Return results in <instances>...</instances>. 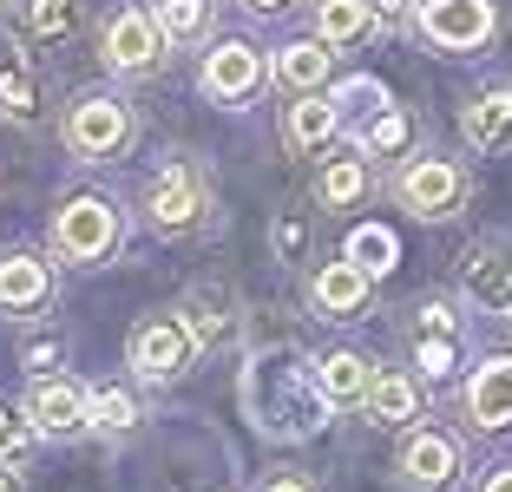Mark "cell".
<instances>
[{
  "label": "cell",
  "mask_w": 512,
  "mask_h": 492,
  "mask_svg": "<svg viewBox=\"0 0 512 492\" xmlns=\"http://www.w3.org/2000/svg\"><path fill=\"white\" fill-rule=\"evenodd\" d=\"M467 414H473V427H512V355H499V361H486L480 374H473V388H467Z\"/></svg>",
  "instance_id": "9"
},
{
  "label": "cell",
  "mask_w": 512,
  "mask_h": 492,
  "mask_svg": "<svg viewBox=\"0 0 512 492\" xmlns=\"http://www.w3.org/2000/svg\"><path fill=\"white\" fill-rule=\"evenodd\" d=\"M486 492H512V466H499V473L486 479Z\"/></svg>",
  "instance_id": "33"
},
{
  "label": "cell",
  "mask_w": 512,
  "mask_h": 492,
  "mask_svg": "<svg viewBox=\"0 0 512 492\" xmlns=\"http://www.w3.org/2000/svg\"><path fill=\"white\" fill-rule=\"evenodd\" d=\"M165 40H204L211 33V0H158Z\"/></svg>",
  "instance_id": "23"
},
{
  "label": "cell",
  "mask_w": 512,
  "mask_h": 492,
  "mask_svg": "<svg viewBox=\"0 0 512 492\" xmlns=\"http://www.w3.org/2000/svg\"><path fill=\"white\" fill-rule=\"evenodd\" d=\"M316 381H322V394H329V401H368V388H375V368H368L362 355H329Z\"/></svg>",
  "instance_id": "19"
},
{
  "label": "cell",
  "mask_w": 512,
  "mask_h": 492,
  "mask_svg": "<svg viewBox=\"0 0 512 492\" xmlns=\"http://www.w3.org/2000/svg\"><path fill=\"white\" fill-rule=\"evenodd\" d=\"M256 86H263V53L256 46L230 40L204 60V92H217V99H250Z\"/></svg>",
  "instance_id": "8"
},
{
  "label": "cell",
  "mask_w": 512,
  "mask_h": 492,
  "mask_svg": "<svg viewBox=\"0 0 512 492\" xmlns=\"http://www.w3.org/2000/svg\"><path fill=\"white\" fill-rule=\"evenodd\" d=\"M125 138H132V112H125L119 99H99V92H86V99L66 112V145H73L79 158H112Z\"/></svg>",
  "instance_id": "5"
},
{
  "label": "cell",
  "mask_w": 512,
  "mask_h": 492,
  "mask_svg": "<svg viewBox=\"0 0 512 492\" xmlns=\"http://www.w3.org/2000/svg\"><path fill=\"white\" fill-rule=\"evenodd\" d=\"M276 243H283V250L296 256V250H302V224H283V230H276Z\"/></svg>",
  "instance_id": "30"
},
{
  "label": "cell",
  "mask_w": 512,
  "mask_h": 492,
  "mask_svg": "<svg viewBox=\"0 0 512 492\" xmlns=\"http://www.w3.org/2000/svg\"><path fill=\"white\" fill-rule=\"evenodd\" d=\"M467 138H473V151L512 145V92H486V99L467 105Z\"/></svg>",
  "instance_id": "15"
},
{
  "label": "cell",
  "mask_w": 512,
  "mask_h": 492,
  "mask_svg": "<svg viewBox=\"0 0 512 492\" xmlns=\"http://www.w3.org/2000/svg\"><path fill=\"white\" fill-rule=\"evenodd\" d=\"M335 125H342V112H335V99H302L296 112H289V145H329Z\"/></svg>",
  "instance_id": "21"
},
{
  "label": "cell",
  "mask_w": 512,
  "mask_h": 492,
  "mask_svg": "<svg viewBox=\"0 0 512 492\" xmlns=\"http://www.w3.org/2000/svg\"><path fill=\"white\" fill-rule=\"evenodd\" d=\"M394 197L414 217H453V210L467 204V171L453 158H407L401 178H394Z\"/></svg>",
  "instance_id": "1"
},
{
  "label": "cell",
  "mask_w": 512,
  "mask_h": 492,
  "mask_svg": "<svg viewBox=\"0 0 512 492\" xmlns=\"http://www.w3.org/2000/svg\"><path fill=\"white\" fill-rule=\"evenodd\" d=\"M375 14H381V20H401V14H407V0H375Z\"/></svg>",
  "instance_id": "31"
},
{
  "label": "cell",
  "mask_w": 512,
  "mask_h": 492,
  "mask_svg": "<svg viewBox=\"0 0 512 492\" xmlns=\"http://www.w3.org/2000/svg\"><path fill=\"white\" fill-rule=\"evenodd\" d=\"M460 283H467V296L480 302V309L506 315L512 309V243L506 237H486L467 250V269H460Z\"/></svg>",
  "instance_id": "7"
},
{
  "label": "cell",
  "mask_w": 512,
  "mask_h": 492,
  "mask_svg": "<svg viewBox=\"0 0 512 492\" xmlns=\"http://www.w3.org/2000/svg\"><path fill=\"white\" fill-rule=\"evenodd\" d=\"M119 243V217H112L106 197H73V204L53 217V250L66 263H99V256Z\"/></svg>",
  "instance_id": "2"
},
{
  "label": "cell",
  "mask_w": 512,
  "mask_h": 492,
  "mask_svg": "<svg viewBox=\"0 0 512 492\" xmlns=\"http://www.w3.org/2000/svg\"><path fill=\"white\" fill-rule=\"evenodd\" d=\"M191 322H178V315H151L145 328L132 335V368L145 374V381H178L184 368H191Z\"/></svg>",
  "instance_id": "4"
},
{
  "label": "cell",
  "mask_w": 512,
  "mask_h": 492,
  "mask_svg": "<svg viewBox=\"0 0 512 492\" xmlns=\"http://www.w3.org/2000/svg\"><path fill=\"white\" fill-rule=\"evenodd\" d=\"M0 492H14V479H7V466H0Z\"/></svg>",
  "instance_id": "35"
},
{
  "label": "cell",
  "mask_w": 512,
  "mask_h": 492,
  "mask_svg": "<svg viewBox=\"0 0 512 492\" xmlns=\"http://www.w3.org/2000/svg\"><path fill=\"white\" fill-rule=\"evenodd\" d=\"M99 60L112 73H145V66L165 60V27L151 14H138V7H125V14H112L99 27Z\"/></svg>",
  "instance_id": "3"
},
{
  "label": "cell",
  "mask_w": 512,
  "mask_h": 492,
  "mask_svg": "<svg viewBox=\"0 0 512 492\" xmlns=\"http://www.w3.org/2000/svg\"><path fill=\"white\" fill-rule=\"evenodd\" d=\"M421 368H427V374H453V342L440 335V328H427V342H421Z\"/></svg>",
  "instance_id": "29"
},
{
  "label": "cell",
  "mask_w": 512,
  "mask_h": 492,
  "mask_svg": "<svg viewBox=\"0 0 512 492\" xmlns=\"http://www.w3.org/2000/svg\"><path fill=\"white\" fill-rule=\"evenodd\" d=\"M263 492H309L302 479H276V486H263Z\"/></svg>",
  "instance_id": "34"
},
{
  "label": "cell",
  "mask_w": 512,
  "mask_h": 492,
  "mask_svg": "<svg viewBox=\"0 0 512 492\" xmlns=\"http://www.w3.org/2000/svg\"><path fill=\"white\" fill-rule=\"evenodd\" d=\"M329 66H335L329 40H296V46H283V60H276V79H283L289 92H316L322 79H329Z\"/></svg>",
  "instance_id": "16"
},
{
  "label": "cell",
  "mask_w": 512,
  "mask_h": 492,
  "mask_svg": "<svg viewBox=\"0 0 512 492\" xmlns=\"http://www.w3.org/2000/svg\"><path fill=\"white\" fill-rule=\"evenodd\" d=\"M0 105H7L14 119H33V79L20 73V66H7V73H0Z\"/></svg>",
  "instance_id": "28"
},
{
  "label": "cell",
  "mask_w": 512,
  "mask_h": 492,
  "mask_svg": "<svg viewBox=\"0 0 512 492\" xmlns=\"http://www.w3.org/2000/svg\"><path fill=\"white\" fill-rule=\"evenodd\" d=\"M243 7H250V14H283L289 0H243Z\"/></svg>",
  "instance_id": "32"
},
{
  "label": "cell",
  "mask_w": 512,
  "mask_h": 492,
  "mask_svg": "<svg viewBox=\"0 0 512 492\" xmlns=\"http://www.w3.org/2000/svg\"><path fill=\"white\" fill-rule=\"evenodd\" d=\"M53 296V269L40 256H0V315H27Z\"/></svg>",
  "instance_id": "10"
},
{
  "label": "cell",
  "mask_w": 512,
  "mask_h": 492,
  "mask_svg": "<svg viewBox=\"0 0 512 492\" xmlns=\"http://www.w3.org/2000/svg\"><path fill=\"white\" fill-rule=\"evenodd\" d=\"M27 27L40 40H66L73 33V0H27Z\"/></svg>",
  "instance_id": "25"
},
{
  "label": "cell",
  "mask_w": 512,
  "mask_h": 492,
  "mask_svg": "<svg viewBox=\"0 0 512 492\" xmlns=\"http://www.w3.org/2000/svg\"><path fill=\"white\" fill-rule=\"evenodd\" d=\"M368 302V269L348 256V263H329L316 269V309L322 315H355Z\"/></svg>",
  "instance_id": "14"
},
{
  "label": "cell",
  "mask_w": 512,
  "mask_h": 492,
  "mask_svg": "<svg viewBox=\"0 0 512 492\" xmlns=\"http://www.w3.org/2000/svg\"><path fill=\"white\" fill-rule=\"evenodd\" d=\"M401 145H407V119L381 105V112H375V125L362 132V151H368V158H388V151H401Z\"/></svg>",
  "instance_id": "26"
},
{
  "label": "cell",
  "mask_w": 512,
  "mask_h": 492,
  "mask_svg": "<svg viewBox=\"0 0 512 492\" xmlns=\"http://www.w3.org/2000/svg\"><path fill=\"white\" fill-rule=\"evenodd\" d=\"M375 0H316V33L329 46H342V40H362L368 27H375Z\"/></svg>",
  "instance_id": "17"
},
{
  "label": "cell",
  "mask_w": 512,
  "mask_h": 492,
  "mask_svg": "<svg viewBox=\"0 0 512 492\" xmlns=\"http://www.w3.org/2000/svg\"><path fill=\"white\" fill-rule=\"evenodd\" d=\"M362 191H368V164L362 158H329L322 164V178H316V204L322 210H348Z\"/></svg>",
  "instance_id": "18"
},
{
  "label": "cell",
  "mask_w": 512,
  "mask_h": 492,
  "mask_svg": "<svg viewBox=\"0 0 512 492\" xmlns=\"http://www.w3.org/2000/svg\"><path fill=\"white\" fill-rule=\"evenodd\" d=\"M86 414H92V427H99V433H125L138 420V401L125 388H92L86 394Z\"/></svg>",
  "instance_id": "24"
},
{
  "label": "cell",
  "mask_w": 512,
  "mask_h": 492,
  "mask_svg": "<svg viewBox=\"0 0 512 492\" xmlns=\"http://www.w3.org/2000/svg\"><path fill=\"white\" fill-rule=\"evenodd\" d=\"M27 414H33V427L40 433H73V427H86V394L73 388V381H33V394H27Z\"/></svg>",
  "instance_id": "12"
},
{
  "label": "cell",
  "mask_w": 512,
  "mask_h": 492,
  "mask_svg": "<svg viewBox=\"0 0 512 492\" xmlns=\"http://www.w3.org/2000/svg\"><path fill=\"white\" fill-rule=\"evenodd\" d=\"M197 204H204L197 171H184V164L158 171V184H151V224H158V230H184L197 217Z\"/></svg>",
  "instance_id": "11"
},
{
  "label": "cell",
  "mask_w": 512,
  "mask_h": 492,
  "mask_svg": "<svg viewBox=\"0 0 512 492\" xmlns=\"http://www.w3.org/2000/svg\"><path fill=\"white\" fill-rule=\"evenodd\" d=\"M421 33L447 53L493 40V0H421Z\"/></svg>",
  "instance_id": "6"
},
{
  "label": "cell",
  "mask_w": 512,
  "mask_h": 492,
  "mask_svg": "<svg viewBox=\"0 0 512 492\" xmlns=\"http://www.w3.org/2000/svg\"><path fill=\"white\" fill-rule=\"evenodd\" d=\"M401 473L414 479V486H447V479L460 473V453H453V440H440V433H407Z\"/></svg>",
  "instance_id": "13"
},
{
  "label": "cell",
  "mask_w": 512,
  "mask_h": 492,
  "mask_svg": "<svg viewBox=\"0 0 512 492\" xmlns=\"http://www.w3.org/2000/svg\"><path fill=\"white\" fill-rule=\"evenodd\" d=\"M368 420H381V427H401V420H414V381H401V374H375V388H368Z\"/></svg>",
  "instance_id": "20"
},
{
  "label": "cell",
  "mask_w": 512,
  "mask_h": 492,
  "mask_svg": "<svg viewBox=\"0 0 512 492\" xmlns=\"http://www.w3.org/2000/svg\"><path fill=\"white\" fill-rule=\"evenodd\" d=\"M33 460H40V433H33V420H20L14 407H0V466H7V473H27Z\"/></svg>",
  "instance_id": "22"
},
{
  "label": "cell",
  "mask_w": 512,
  "mask_h": 492,
  "mask_svg": "<svg viewBox=\"0 0 512 492\" xmlns=\"http://www.w3.org/2000/svg\"><path fill=\"white\" fill-rule=\"evenodd\" d=\"M348 256H355L368 276H381V269H388V256H394V237H388V230H368V237L348 243Z\"/></svg>",
  "instance_id": "27"
}]
</instances>
